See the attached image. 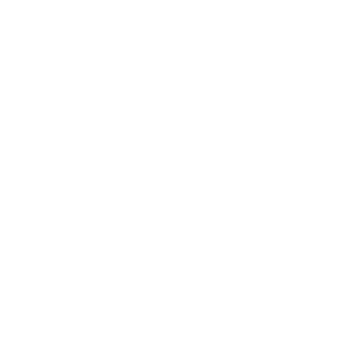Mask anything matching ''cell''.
<instances>
[]
</instances>
